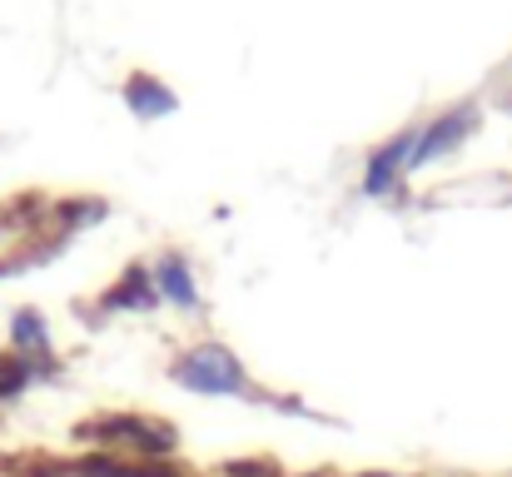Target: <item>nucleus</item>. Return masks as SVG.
<instances>
[{
  "mask_svg": "<svg viewBox=\"0 0 512 477\" xmlns=\"http://www.w3.org/2000/svg\"><path fill=\"white\" fill-rule=\"evenodd\" d=\"M174 378H179L184 388H194V393H244V388H249L239 358L224 353V348H199V353H189V358L174 368Z\"/></svg>",
  "mask_w": 512,
  "mask_h": 477,
  "instance_id": "1",
  "label": "nucleus"
},
{
  "mask_svg": "<svg viewBox=\"0 0 512 477\" xmlns=\"http://www.w3.org/2000/svg\"><path fill=\"white\" fill-rule=\"evenodd\" d=\"M10 338H15V348H45V323H40V314H15V323H10Z\"/></svg>",
  "mask_w": 512,
  "mask_h": 477,
  "instance_id": "5",
  "label": "nucleus"
},
{
  "mask_svg": "<svg viewBox=\"0 0 512 477\" xmlns=\"http://www.w3.org/2000/svg\"><path fill=\"white\" fill-rule=\"evenodd\" d=\"M413 145H418V130H403L398 140H388L378 155L368 159V174H363V189L368 194H388L393 189V179L413 164Z\"/></svg>",
  "mask_w": 512,
  "mask_h": 477,
  "instance_id": "2",
  "label": "nucleus"
},
{
  "mask_svg": "<svg viewBox=\"0 0 512 477\" xmlns=\"http://www.w3.org/2000/svg\"><path fill=\"white\" fill-rule=\"evenodd\" d=\"M468 130H473V110H453L448 120L418 130V145H413V164H408V169H418V164H428V159H443L448 150H458Z\"/></svg>",
  "mask_w": 512,
  "mask_h": 477,
  "instance_id": "3",
  "label": "nucleus"
},
{
  "mask_svg": "<svg viewBox=\"0 0 512 477\" xmlns=\"http://www.w3.org/2000/svg\"><path fill=\"white\" fill-rule=\"evenodd\" d=\"M155 294H165L174 304H194V279H189V269H184V259L179 254H165L160 264H155Z\"/></svg>",
  "mask_w": 512,
  "mask_h": 477,
  "instance_id": "4",
  "label": "nucleus"
}]
</instances>
